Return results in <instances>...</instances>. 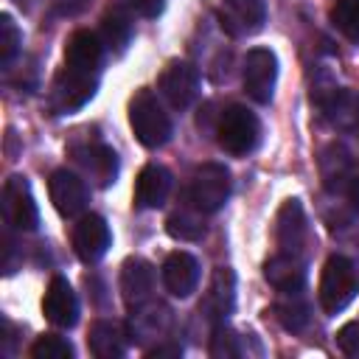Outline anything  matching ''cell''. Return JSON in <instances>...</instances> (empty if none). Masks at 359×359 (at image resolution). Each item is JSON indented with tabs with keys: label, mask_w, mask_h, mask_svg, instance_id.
<instances>
[{
	"label": "cell",
	"mask_w": 359,
	"mask_h": 359,
	"mask_svg": "<svg viewBox=\"0 0 359 359\" xmlns=\"http://www.w3.org/2000/svg\"><path fill=\"white\" fill-rule=\"evenodd\" d=\"M129 126L140 140V146L146 149H160L171 137V118L160 107L157 95L146 87L137 90L129 101Z\"/></svg>",
	"instance_id": "1"
},
{
	"label": "cell",
	"mask_w": 359,
	"mask_h": 359,
	"mask_svg": "<svg viewBox=\"0 0 359 359\" xmlns=\"http://www.w3.org/2000/svg\"><path fill=\"white\" fill-rule=\"evenodd\" d=\"M216 140L219 146L233 154V157H244L250 154L258 140H261V121L252 109L241 107V104H230L216 123Z\"/></svg>",
	"instance_id": "2"
},
{
	"label": "cell",
	"mask_w": 359,
	"mask_h": 359,
	"mask_svg": "<svg viewBox=\"0 0 359 359\" xmlns=\"http://www.w3.org/2000/svg\"><path fill=\"white\" fill-rule=\"evenodd\" d=\"M98 79L95 73H84V70H73V67H62L48 90V109L53 115H73L79 112L93 95H95Z\"/></svg>",
	"instance_id": "3"
},
{
	"label": "cell",
	"mask_w": 359,
	"mask_h": 359,
	"mask_svg": "<svg viewBox=\"0 0 359 359\" xmlns=\"http://www.w3.org/2000/svg\"><path fill=\"white\" fill-rule=\"evenodd\" d=\"M359 292L356 266L345 255H331L320 275V306L325 314L342 311Z\"/></svg>",
	"instance_id": "4"
},
{
	"label": "cell",
	"mask_w": 359,
	"mask_h": 359,
	"mask_svg": "<svg viewBox=\"0 0 359 359\" xmlns=\"http://www.w3.org/2000/svg\"><path fill=\"white\" fill-rule=\"evenodd\" d=\"M230 196V171L222 163H202L191 177L188 199L199 213H216Z\"/></svg>",
	"instance_id": "5"
},
{
	"label": "cell",
	"mask_w": 359,
	"mask_h": 359,
	"mask_svg": "<svg viewBox=\"0 0 359 359\" xmlns=\"http://www.w3.org/2000/svg\"><path fill=\"white\" fill-rule=\"evenodd\" d=\"M241 81H244L247 95L255 104H269L272 101V93H275V81H278V56L269 48H252V50H247Z\"/></svg>",
	"instance_id": "6"
},
{
	"label": "cell",
	"mask_w": 359,
	"mask_h": 359,
	"mask_svg": "<svg viewBox=\"0 0 359 359\" xmlns=\"http://www.w3.org/2000/svg\"><path fill=\"white\" fill-rule=\"evenodd\" d=\"M157 87L174 109H188L194 104V98L199 95V70H196V65H191L185 59H171L163 67Z\"/></svg>",
	"instance_id": "7"
},
{
	"label": "cell",
	"mask_w": 359,
	"mask_h": 359,
	"mask_svg": "<svg viewBox=\"0 0 359 359\" xmlns=\"http://www.w3.org/2000/svg\"><path fill=\"white\" fill-rule=\"evenodd\" d=\"M3 213H6V222L17 230H36L39 224V208L34 202V194H31V185L25 177L20 174H11L3 185Z\"/></svg>",
	"instance_id": "8"
},
{
	"label": "cell",
	"mask_w": 359,
	"mask_h": 359,
	"mask_svg": "<svg viewBox=\"0 0 359 359\" xmlns=\"http://www.w3.org/2000/svg\"><path fill=\"white\" fill-rule=\"evenodd\" d=\"M48 194H50V202L53 208L59 210V216L65 219H73V216H81L87 202H90V191L84 185V180L67 168H59L50 174L48 180Z\"/></svg>",
	"instance_id": "9"
},
{
	"label": "cell",
	"mask_w": 359,
	"mask_h": 359,
	"mask_svg": "<svg viewBox=\"0 0 359 359\" xmlns=\"http://www.w3.org/2000/svg\"><path fill=\"white\" fill-rule=\"evenodd\" d=\"M112 244V233H109V224L104 222V216L98 213H87L79 219L76 230H73V250L79 255V261L84 264H95L107 255Z\"/></svg>",
	"instance_id": "10"
},
{
	"label": "cell",
	"mask_w": 359,
	"mask_h": 359,
	"mask_svg": "<svg viewBox=\"0 0 359 359\" xmlns=\"http://www.w3.org/2000/svg\"><path fill=\"white\" fill-rule=\"evenodd\" d=\"M42 311L56 328H73L79 323V297L73 286L67 283V278L62 275L50 278L45 297H42Z\"/></svg>",
	"instance_id": "11"
},
{
	"label": "cell",
	"mask_w": 359,
	"mask_h": 359,
	"mask_svg": "<svg viewBox=\"0 0 359 359\" xmlns=\"http://www.w3.org/2000/svg\"><path fill=\"white\" fill-rule=\"evenodd\" d=\"M266 20L264 0H222L219 22L230 36L255 34Z\"/></svg>",
	"instance_id": "12"
},
{
	"label": "cell",
	"mask_w": 359,
	"mask_h": 359,
	"mask_svg": "<svg viewBox=\"0 0 359 359\" xmlns=\"http://www.w3.org/2000/svg\"><path fill=\"white\" fill-rule=\"evenodd\" d=\"M151 289H154V269L146 258L140 255H132L123 261L121 266V294L126 300L129 309H140L149 297H151Z\"/></svg>",
	"instance_id": "13"
},
{
	"label": "cell",
	"mask_w": 359,
	"mask_h": 359,
	"mask_svg": "<svg viewBox=\"0 0 359 359\" xmlns=\"http://www.w3.org/2000/svg\"><path fill=\"white\" fill-rule=\"evenodd\" d=\"M306 213H303V205L297 199H286L278 210V219H275V238H278V247L280 252H292V255H300L303 244H306Z\"/></svg>",
	"instance_id": "14"
},
{
	"label": "cell",
	"mask_w": 359,
	"mask_h": 359,
	"mask_svg": "<svg viewBox=\"0 0 359 359\" xmlns=\"http://www.w3.org/2000/svg\"><path fill=\"white\" fill-rule=\"evenodd\" d=\"M168 194H171V174H168V168L160 165V163L143 165L140 174H137V182H135V205L146 208V210H154V208L165 205Z\"/></svg>",
	"instance_id": "15"
},
{
	"label": "cell",
	"mask_w": 359,
	"mask_h": 359,
	"mask_svg": "<svg viewBox=\"0 0 359 359\" xmlns=\"http://www.w3.org/2000/svg\"><path fill=\"white\" fill-rule=\"evenodd\" d=\"M163 283L174 297H188L199 283V264L191 252L177 250L163 261Z\"/></svg>",
	"instance_id": "16"
},
{
	"label": "cell",
	"mask_w": 359,
	"mask_h": 359,
	"mask_svg": "<svg viewBox=\"0 0 359 359\" xmlns=\"http://www.w3.org/2000/svg\"><path fill=\"white\" fill-rule=\"evenodd\" d=\"M104 59V42L93 31H76L65 42V65L73 70L95 73Z\"/></svg>",
	"instance_id": "17"
},
{
	"label": "cell",
	"mask_w": 359,
	"mask_h": 359,
	"mask_svg": "<svg viewBox=\"0 0 359 359\" xmlns=\"http://www.w3.org/2000/svg\"><path fill=\"white\" fill-rule=\"evenodd\" d=\"M264 278L283 294L300 292L306 283V264L300 255L292 252H278L264 264Z\"/></svg>",
	"instance_id": "18"
},
{
	"label": "cell",
	"mask_w": 359,
	"mask_h": 359,
	"mask_svg": "<svg viewBox=\"0 0 359 359\" xmlns=\"http://www.w3.org/2000/svg\"><path fill=\"white\" fill-rule=\"evenodd\" d=\"M126 331L115 320H95L87 337L90 353L95 359H121L126 353Z\"/></svg>",
	"instance_id": "19"
},
{
	"label": "cell",
	"mask_w": 359,
	"mask_h": 359,
	"mask_svg": "<svg viewBox=\"0 0 359 359\" xmlns=\"http://www.w3.org/2000/svg\"><path fill=\"white\" fill-rule=\"evenodd\" d=\"M76 160L84 165V171L95 180L98 188H109L115 180H118V154L104 146V143H95V146H87V149H79L76 151Z\"/></svg>",
	"instance_id": "20"
},
{
	"label": "cell",
	"mask_w": 359,
	"mask_h": 359,
	"mask_svg": "<svg viewBox=\"0 0 359 359\" xmlns=\"http://www.w3.org/2000/svg\"><path fill=\"white\" fill-rule=\"evenodd\" d=\"M132 14L126 11V6H109L101 17V42L104 48H109L112 53H123L129 39H132Z\"/></svg>",
	"instance_id": "21"
},
{
	"label": "cell",
	"mask_w": 359,
	"mask_h": 359,
	"mask_svg": "<svg viewBox=\"0 0 359 359\" xmlns=\"http://www.w3.org/2000/svg\"><path fill=\"white\" fill-rule=\"evenodd\" d=\"M236 303V275L227 266H219L210 278V292L205 297V309H210V317L224 320L233 311Z\"/></svg>",
	"instance_id": "22"
},
{
	"label": "cell",
	"mask_w": 359,
	"mask_h": 359,
	"mask_svg": "<svg viewBox=\"0 0 359 359\" xmlns=\"http://www.w3.org/2000/svg\"><path fill=\"white\" fill-rule=\"evenodd\" d=\"M320 174L325 180V188L328 191H342L348 182H353L351 177V157L342 146L331 143L325 151H323V160H320Z\"/></svg>",
	"instance_id": "23"
},
{
	"label": "cell",
	"mask_w": 359,
	"mask_h": 359,
	"mask_svg": "<svg viewBox=\"0 0 359 359\" xmlns=\"http://www.w3.org/2000/svg\"><path fill=\"white\" fill-rule=\"evenodd\" d=\"M165 233L180 238V241H196L205 236V224H202V216L199 210H177L165 219Z\"/></svg>",
	"instance_id": "24"
},
{
	"label": "cell",
	"mask_w": 359,
	"mask_h": 359,
	"mask_svg": "<svg viewBox=\"0 0 359 359\" xmlns=\"http://www.w3.org/2000/svg\"><path fill=\"white\" fill-rule=\"evenodd\" d=\"M275 317L280 320V325L286 331H303L309 323V306H306V300H300V292H289L286 300H278Z\"/></svg>",
	"instance_id": "25"
},
{
	"label": "cell",
	"mask_w": 359,
	"mask_h": 359,
	"mask_svg": "<svg viewBox=\"0 0 359 359\" xmlns=\"http://www.w3.org/2000/svg\"><path fill=\"white\" fill-rule=\"evenodd\" d=\"M331 22L342 36L359 42V0H337L331 8Z\"/></svg>",
	"instance_id": "26"
},
{
	"label": "cell",
	"mask_w": 359,
	"mask_h": 359,
	"mask_svg": "<svg viewBox=\"0 0 359 359\" xmlns=\"http://www.w3.org/2000/svg\"><path fill=\"white\" fill-rule=\"evenodd\" d=\"M34 359H73V345L59 334H42L31 345Z\"/></svg>",
	"instance_id": "27"
},
{
	"label": "cell",
	"mask_w": 359,
	"mask_h": 359,
	"mask_svg": "<svg viewBox=\"0 0 359 359\" xmlns=\"http://www.w3.org/2000/svg\"><path fill=\"white\" fill-rule=\"evenodd\" d=\"M20 45H22V34H20L17 22H14L8 14H3V17H0V65H3V67L11 65V59L17 56Z\"/></svg>",
	"instance_id": "28"
},
{
	"label": "cell",
	"mask_w": 359,
	"mask_h": 359,
	"mask_svg": "<svg viewBox=\"0 0 359 359\" xmlns=\"http://www.w3.org/2000/svg\"><path fill=\"white\" fill-rule=\"evenodd\" d=\"M236 334L230 328H224L222 323L213 328V337H210V356H236L238 353V345H236Z\"/></svg>",
	"instance_id": "29"
},
{
	"label": "cell",
	"mask_w": 359,
	"mask_h": 359,
	"mask_svg": "<svg viewBox=\"0 0 359 359\" xmlns=\"http://www.w3.org/2000/svg\"><path fill=\"white\" fill-rule=\"evenodd\" d=\"M337 345L348 356H359V323H345L337 331Z\"/></svg>",
	"instance_id": "30"
},
{
	"label": "cell",
	"mask_w": 359,
	"mask_h": 359,
	"mask_svg": "<svg viewBox=\"0 0 359 359\" xmlns=\"http://www.w3.org/2000/svg\"><path fill=\"white\" fill-rule=\"evenodd\" d=\"M129 6H132V8H135L140 17L154 20V17H160V14H163L165 0H129Z\"/></svg>",
	"instance_id": "31"
},
{
	"label": "cell",
	"mask_w": 359,
	"mask_h": 359,
	"mask_svg": "<svg viewBox=\"0 0 359 359\" xmlns=\"http://www.w3.org/2000/svg\"><path fill=\"white\" fill-rule=\"evenodd\" d=\"M87 6H90V0H53L56 14H62V17H76V14H81Z\"/></svg>",
	"instance_id": "32"
},
{
	"label": "cell",
	"mask_w": 359,
	"mask_h": 359,
	"mask_svg": "<svg viewBox=\"0 0 359 359\" xmlns=\"http://www.w3.org/2000/svg\"><path fill=\"white\" fill-rule=\"evenodd\" d=\"M180 353H182L180 345H157V348H151L146 356H180Z\"/></svg>",
	"instance_id": "33"
},
{
	"label": "cell",
	"mask_w": 359,
	"mask_h": 359,
	"mask_svg": "<svg viewBox=\"0 0 359 359\" xmlns=\"http://www.w3.org/2000/svg\"><path fill=\"white\" fill-rule=\"evenodd\" d=\"M351 194H353V199H356V205H359V180L351 182Z\"/></svg>",
	"instance_id": "34"
},
{
	"label": "cell",
	"mask_w": 359,
	"mask_h": 359,
	"mask_svg": "<svg viewBox=\"0 0 359 359\" xmlns=\"http://www.w3.org/2000/svg\"><path fill=\"white\" fill-rule=\"evenodd\" d=\"M356 121H359V112H356Z\"/></svg>",
	"instance_id": "35"
}]
</instances>
